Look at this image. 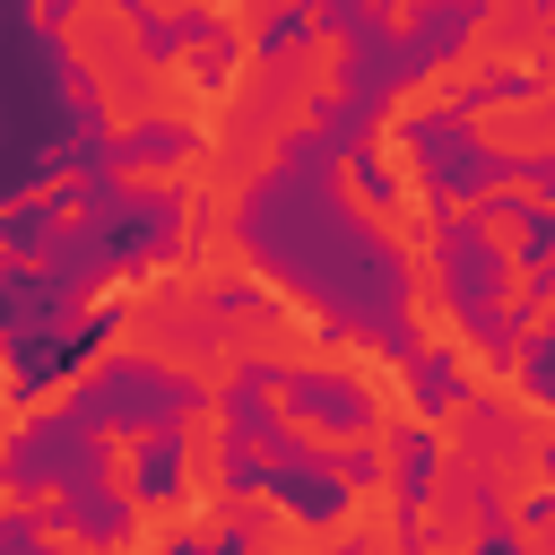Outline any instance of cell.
I'll return each mask as SVG.
<instances>
[{
	"mask_svg": "<svg viewBox=\"0 0 555 555\" xmlns=\"http://www.w3.org/2000/svg\"><path fill=\"white\" fill-rule=\"evenodd\" d=\"M399 312H408V338H416L425 356H451V347L468 338V312H460V295H451V278H408V295H399Z\"/></svg>",
	"mask_w": 555,
	"mask_h": 555,
	"instance_id": "obj_5",
	"label": "cell"
},
{
	"mask_svg": "<svg viewBox=\"0 0 555 555\" xmlns=\"http://www.w3.org/2000/svg\"><path fill=\"white\" fill-rule=\"evenodd\" d=\"M451 52H468L486 78H494V69H520L529 87H555V9H546V0H486V9L460 26Z\"/></svg>",
	"mask_w": 555,
	"mask_h": 555,
	"instance_id": "obj_3",
	"label": "cell"
},
{
	"mask_svg": "<svg viewBox=\"0 0 555 555\" xmlns=\"http://www.w3.org/2000/svg\"><path fill=\"white\" fill-rule=\"evenodd\" d=\"M43 26L61 35L69 69L87 78L104 139H139L147 130V61H156L147 17L121 0H69V9H43Z\"/></svg>",
	"mask_w": 555,
	"mask_h": 555,
	"instance_id": "obj_1",
	"label": "cell"
},
{
	"mask_svg": "<svg viewBox=\"0 0 555 555\" xmlns=\"http://www.w3.org/2000/svg\"><path fill=\"white\" fill-rule=\"evenodd\" d=\"M364 555H408V546H399V538H390V546H364Z\"/></svg>",
	"mask_w": 555,
	"mask_h": 555,
	"instance_id": "obj_7",
	"label": "cell"
},
{
	"mask_svg": "<svg viewBox=\"0 0 555 555\" xmlns=\"http://www.w3.org/2000/svg\"><path fill=\"white\" fill-rule=\"evenodd\" d=\"M468 147L503 173H555V87H503L477 95L468 113Z\"/></svg>",
	"mask_w": 555,
	"mask_h": 555,
	"instance_id": "obj_2",
	"label": "cell"
},
{
	"mask_svg": "<svg viewBox=\"0 0 555 555\" xmlns=\"http://www.w3.org/2000/svg\"><path fill=\"white\" fill-rule=\"evenodd\" d=\"M408 538H416V555H477L486 546V494L460 486V477L425 486L408 503Z\"/></svg>",
	"mask_w": 555,
	"mask_h": 555,
	"instance_id": "obj_4",
	"label": "cell"
},
{
	"mask_svg": "<svg viewBox=\"0 0 555 555\" xmlns=\"http://www.w3.org/2000/svg\"><path fill=\"white\" fill-rule=\"evenodd\" d=\"M156 451V434L147 425H95V460H104V486L121 494V503H139V460Z\"/></svg>",
	"mask_w": 555,
	"mask_h": 555,
	"instance_id": "obj_6",
	"label": "cell"
}]
</instances>
